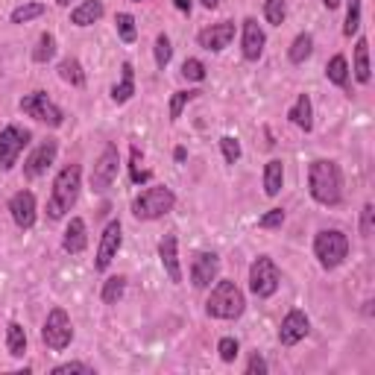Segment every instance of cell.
<instances>
[{
  "mask_svg": "<svg viewBox=\"0 0 375 375\" xmlns=\"http://www.w3.org/2000/svg\"><path fill=\"white\" fill-rule=\"evenodd\" d=\"M264 44H267V36L261 30V24L255 18H247L244 21V33H240V53H244L247 62H258L264 56Z\"/></svg>",
  "mask_w": 375,
  "mask_h": 375,
  "instance_id": "cell-16",
  "label": "cell"
},
{
  "mask_svg": "<svg viewBox=\"0 0 375 375\" xmlns=\"http://www.w3.org/2000/svg\"><path fill=\"white\" fill-rule=\"evenodd\" d=\"M103 12H106L103 0H83V4L71 12V24L73 26H91V24H97L103 18Z\"/></svg>",
  "mask_w": 375,
  "mask_h": 375,
  "instance_id": "cell-21",
  "label": "cell"
},
{
  "mask_svg": "<svg viewBox=\"0 0 375 375\" xmlns=\"http://www.w3.org/2000/svg\"><path fill=\"white\" fill-rule=\"evenodd\" d=\"M308 191L314 197V202L319 205H340L343 202V173L340 165L332 158H317L308 168Z\"/></svg>",
  "mask_w": 375,
  "mask_h": 375,
  "instance_id": "cell-1",
  "label": "cell"
},
{
  "mask_svg": "<svg viewBox=\"0 0 375 375\" xmlns=\"http://www.w3.org/2000/svg\"><path fill=\"white\" fill-rule=\"evenodd\" d=\"M44 4H21V6H15L12 9V24H30V21H36V18H41L44 15Z\"/></svg>",
  "mask_w": 375,
  "mask_h": 375,
  "instance_id": "cell-32",
  "label": "cell"
},
{
  "mask_svg": "<svg viewBox=\"0 0 375 375\" xmlns=\"http://www.w3.org/2000/svg\"><path fill=\"white\" fill-rule=\"evenodd\" d=\"M232 38H235V21L211 24V26H205V30L197 36L200 47L208 50V53H220V50H226V47L232 44Z\"/></svg>",
  "mask_w": 375,
  "mask_h": 375,
  "instance_id": "cell-14",
  "label": "cell"
},
{
  "mask_svg": "<svg viewBox=\"0 0 375 375\" xmlns=\"http://www.w3.org/2000/svg\"><path fill=\"white\" fill-rule=\"evenodd\" d=\"M115 26H118V36L123 44H132L138 38V26H135V18H132L129 12H118L115 15Z\"/></svg>",
  "mask_w": 375,
  "mask_h": 375,
  "instance_id": "cell-31",
  "label": "cell"
},
{
  "mask_svg": "<svg viewBox=\"0 0 375 375\" xmlns=\"http://www.w3.org/2000/svg\"><path fill=\"white\" fill-rule=\"evenodd\" d=\"M267 369H270V366H267V361H264L258 352H255V355L250 358V364H247V372H250V375H255V372H261V375H264Z\"/></svg>",
  "mask_w": 375,
  "mask_h": 375,
  "instance_id": "cell-44",
  "label": "cell"
},
{
  "mask_svg": "<svg viewBox=\"0 0 375 375\" xmlns=\"http://www.w3.org/2000/svg\"><path fill=\"white\" fill-rule=\"evenodd\" d=\"M123 293H126V279H123V276H112V279L103 282L100 297H103L106 305H118V302L123 299Z\"/></svg>",
  "mask_w": 375,
  "mask_h": 375,
  "instance_id": "cell-30",
  "label": "cell"
},
{
  "mask_svg": "<svg viewBox=\"0 0 375 375\" xmlns=\"http://www.w3.org/2000/svg\"><path fill=\"white\" fill-rule=\"evenodd\" d=\"M287 118H290L293 126H299L302 132H311V129H314V106H311V97H308V94H299L297 103L290 106Z\"/></svg>",
  "mask_w": 375,
  "mask_h": 375,
  "instance_id": "cell-20",
  "label": "cell"
},
{
  "mask_svg": "<svg viewBox=\"0 0 375 375\" xmlns=\"http://www.w3.org/2000/svg\"><path fill=\"white\" fill-rule=\"evenodd\" d=\"M220 273V258L214 252H197L191 261V284L194 287H211V282H217Z\"/></svg>",
  "mask_w": 375,
  "mask_h": 375,
  "instance_id": "cell-15",
  "label": "cell"
},
{
  "mask_svg": "<svg viewBox=\"0 0 375 375\" xmlns=\"http://www.w3.org/2000/svg\"><path fill=\"white\" fill-rule=\"evenodd\" d=\"M132 4H141V0H132Z\"/></svg>",
  "mask_w": 375,
  "mask_h": 375,
  "instance_id": "cell-50",
  "label": "cell"
},
{
  "mask_svg": "<svg viewBox=\"0 0 375 375\" xmlns=\"http://www.w3.org/2000/svg\"><path fill=\"white\" fill-rule=\"evenodd\" d=\"M153 53H155V65H158V71H165L168 65H170V59H173V47H170V38L162 33V36H155V47H153Z\"/></svg>",
  "mask_w": 375,
  "mask_h": 375,
  "instance_id": "cell-33",
  "label": "cell"
},
{
  "mask_svg": "<svg viewBox=\"0 0 375 375\" xmlns=\"http://www.w3.org/2000/svg\"><path fill=\"white\" fill-rule=\"evenodd\" d=\"M68 372H94L88 364H79V361H71V364H59V366H53V375H68Z\"/></svg>",
  "mask_w": 375,
  "mask_h": 375,
  "instance_id": "cell-43",
  "label": "cell"
},
{
  "mask_svg": "<svg viewBox=\"0 0 375 375\" xmlns=\"http://www.w3.org/2000/svg\"><path fill=\"white\" fill-rule=\"evenodd\" d=\"M9 214L18 229H33L36 226V194L33 191H18L9 200Z\"/></svg>",
  "mask_w": 375,
  "mask_h": 375,
  "instance_id": "cell-17",
  "label": "cell"
},
{
  "mask_svg": "<svg viewBox=\"0 0 375 375\" xmlns=\"http://www.w3.org/2000/svg\"><path fill=\"white\" fill-rule=\"evenodd\" d=\"M179 12H191V0H173Z\"/></svg>",
  "mask_w": 375,
  "mask_h": 375,
  "instance_id": "cell-45",
  "label": "cell"
},
{
  "mask_svg": "<svg viewBox=\"0 0 375 375\" xmlns=\"http://www.w3.org/2000/svg\"><path fill=\"white\" fill-rule=\"evenodd\" d=\"M217 352H220V358H223L226 364H232V361L237 358V352H240V343H237L235 337H223V340L217 343Z\"/></svg>",
  "mask_w": 375,
  "mask_h": 375,
  "instance_id": "cell-41",
  "label": "cell"
},
{
  "mask_svg": "<svg viewBox=\"0 0 375 375\" xmlns=\"http://www.w3.org/2000/svg\"><path fill=\"white\" fill-rule=\"evenodd\" d=\"M79 188H83V168L79 165H68L56 173L53 188H50V200H47V217L50 220H62L65 214L76 205Z\"/></svg>",
  "mask_w": 375,
  "mask_h": 375,
  "instance_id": "cell-2",
  "label": "cell"
},
{
  "mask_svg": "<svg viewBox=\"0 0 375 375\" xmlns=\"http://www.w3.org/2000/svg\"><path fill=\"white\" fill-rule=\"evenodd\" d=\"M21 112L26 115V118H33V120H38V123H47L50 129H59L62 123H65V112L59 109L56 103H53L44 91H33V94H26V97H21Z\"/></svg>",
  "mask_w": 375,
  "mask_h": 375,
  "instance_id": "cell-7",
  "label": "cell"
},
{
  "mask_svg": "<svg viewBox=\"0 0 375 375\" xmlns=\"http://www.w3.org/2000/svg\"><path fill=\"white\" fill-rule=\"evenodd\" d=\"M118 170H120V153H118L115 144H106L103 153H100V158L91 168V188H94L97 194H106L115 185Z\"/></svg>",
  "mask_w": 375,
  "mask_h": 375,
  "instance_id": "cell-10",
  "label": "cell"
},
{
  "mask_svg": "<svg viewBox=\"0 0 375 375\" xmlns=\"http://www.w3.org/2000/svg\"><path fill=\"white\" fill-rule=\"evenodd\" d=\"M355 76H358L361 86H366L369 79H372V68H369V41H366V38H358V44H355Z\"/></svg>",
  "mask_w": 375,
  "mask_h": 375,
  "instance_id": "cell-24",
  "label": "cell"
},
{
  "mask_svg": "<svg viewBox=\"0 0 375 375\" xmlns=\"http://www.w3.org/2000/svg\"><path fill=\"white\" fill-rule=\"evenodd\" d=\"M264 18L270 21L273 26H282L284 18H287V4H284V0H267V4H264Z\"/></svg>",
  "mask_w": 375,
  "mask_h": 375,
  "instance_id": "cell-36",
  "label": "cell"
},
{
  "mask_svg": "<svg viewBox=\"0 0 375 375\" xmlns=\"http://www.w3.org/2000/svg\"><path fill=\"white\" fill-rule=\"evenodd\" d=\"M173 155H176V162H185V155H188V153H185V150H182V147H179V150H176V153H173Z\"/></svg>",
  "mask_w": 375,
  "mask_h": 375,
  "instance_id": "cell-48",
  "label": "cell"
},
{
  "mask_svg": "<svg viewBox=\"0 0 375 375\" xmlns=\"http://www.w3.org/2000/svg\"><path fill=\"white\" fill-rule=\"evenodd\" d=\"M6 346H9L12 358H24V352H26V332H24L21 323H9L6 326Z\"/></svg>",
  "mask_w": 375,
  "mask_h": 375,
  "instance_id": "cell-29",
  "label": "cell"
},
{
  "mask_svg": "<svg viewBox=\"0 0 375 375\" xmlns=\"http://www.w3.org/2000/svg\"><path fill=\"white\" fill-rule=\"evenodd\" d=\"M247 311V297L235 282L223 279L211 287L208 299H205V314L214 319H237Z\"/></svg>",
  "mask_w": 375,
  "mask_h": 375,
  "instance_id": "cell-3",
  "label": "cell"
},
{
  "mask_svg": "<svg viewBox=\"0 0 375 375\" xmlns=\"http://www.w3.org/2000/svg\"><path fill=\"white\" fill-rule=\"evenodd\" d=\"M120 244H123L120 220H112L109 226L103 229L100 244H97V258H94V270H97V273H106V270H109L112 261H115L118 252H120Z\"/></svg>",
  "mask_w": 375,
  "mask_h": 375,
  "instance_id": "cell-11",
  "label": "cell"
},
{
  "mask_svg": "<svg viewBox=\"0 0 375 375\" xmlns=\"http://www.w3.org/2000/svg\"><path fill=\"white\" fill-rule=\"evenodd\" d=\"M86 247H88L86 220L83 217H71V223L65 229V237H62V250L71 252V255H79V252H86Z\"/></svg>",
  "mask_w": 375,
  "mask_h": 375,
  "instance_id": "cell-19",
  "label": "cell"
},
{
  "mask_svg": "<svg viewBox=\"0 0 375 375\" xmlns=\"http://www.w3.org/2000/svg\"><path fill=\"white\" fill-rule=\"evenodd\" d=\"M282 182H284V165L279 162V158H273V162L264 165V194L267 197H279Z\"/></svg>",
  "mask_w": 375,
  "mask_h": 375,
  "instance_id": "cell-23",
  "label": "cell"
},
{
  "mask_svg": "<svg viewBox=\"0 0 375 375\" xmlns=\"http://www.w3.org/2000/svg\"><path fill=\"white\" fill-rule=\"evenodd\" d=\"M33 141V132L24 129L18 123H9L4 132H0V168L12 170L18 165V155L26 150V144Z\"/></svg>",
  "mask_w": 375,
  "mask_h": 375,
  "instance_id": "cell-9",
  "label": "cell"
},
{
  "mask_svg": "<svg viewBox=\"0 0 375 375\" xmlns=\"http://www.w3.org/2000/svg\"><path fill=\"white\" fill-rule=\"evenodd\" d=\"M182 76L191 79V83H202V79H205V65L200 59H185L182 62Z\"/></svg>",
  "mask_w": 375,
  "mask_h": 375,
  "instance_id": "cell-37",
  "label": "cell"
},
{
  "mask_svg": "<svg viewBox=\"0 0 375 375\" xmlns=\"http://www.w3.org/2000/svg\"><path fill=\"white\" fill-rule=\"evenodd\" d=\"M282 284V270L276 267V261L270 255H258L250 267V290L258 299H270Z\"/></svg>",
  "mask_w": 375,
  "mask_h": 375,
  "instance_id": "cell-6",
  "label": "cell"
},
{
  "mask_svg": "<svg viewBox=\"0 0 375 375\" xmlns=\"http://www.w3.org/2000/svg\"><path fill=\"white\" fill-rule=\"evenodd\" d=\"M173 205H176V194L168 185H150L132 200V214H135V220H158L170 214Z\"/></svg>",
  "mask_w": 375,
  "mask_h": 375,
  "instance_id": "cell-4",
  "label": "cell"
},
{
  "mask_svg": "<svg viewBox=\"0 0 375 375\" xmlns=\"http://www.w3.org/2000/svg\"><path fill=\"white\" fill-rule=\"evenodd\" d=\"M372 220H375V208H372V202H366L364 211H361V235H364V237L372 235V226H375Z\"/></svg>",
  "mask_w": 375,
  "mask_h": 375,
  "instance_id": "cell-42",
  "label": "cell"
},
{
  "mask_svg": "<svg viewBox=\"0 0 375 375\" xmlns=\"http://www.w3.org/2000/svg\"><path fill=\"white\" fill-rule=\"evenodd\" d=\"M323 4H326V9H337V6L343 4V0H323Z\"/></svg>",
  "mask_w": 375,
  "mask_h": 375,
  "instance_id": "cell-46",
  "label": "cell"
},
{
  "mask_svg": "<svg viewBox=\"0 0 375 375\" xmlns=\"http://www.w3.org/2000/svg\"><path fill=\"white\" fill-rule=\"evenodd\" d=\"M361 30V0H349V9H346V24H343V36L352 38Z\"/></svg>",
  "mask_w": 375,
  "mask_h": 375,
  "instance_id": "cell-35",
  "label": "cell"
},
{
  "mask_svg": "<svg viewBox=\"0 0 375 375\" xmlns=\"http://www.w3.org/2000/svg\"><path fill=\"white\" fill-rule=\"evenodd\" d=\"M59 76L65 79L68 86H73V88H83L86 86V71H83V65H79V59H73V56H68V59L59 62Z\"/></svg>",
  "mask_w": 375,
  "mask_h": 375,
  "instance_id": "cell-26",
  "label": "cell"
},
{
  "mask_svg": "<svg viewBox=\"0 0 375 375\" xmlns=\"http://www.w3.org/2000/svg\"><path fill=\"white\" fill-rule=\"evenodd\" d=\"M56 153H59V141H53V138L41 141L30 155H26V162H24V176H26V179L44 176V173L53 168V162H56Z\"/></svg>",
  "mask_w": 375,
  "mask_h": 375,
  "instance_id": "cell-12",
  "label": "cell"
},
{
  "mask_svg": "<svg viewBox=\"0 0 375 375\" xmlns=\"http://www.w3.org/2000/svg\"><path fill=\"white\" fill-rule=\"evenodd\" d=\"M132 94H135V68H132V62H123L120 83H115V88H112V100L118 106H123V103L132 100Z\"/></svg>",
  "mask_w": 375,
  "mask_h": 375,
  "instance_id": "cell-22",
  "label": "cell"
},
{
  "mask_svg": "<svg viewBox=\"0 0 375 375\" xmlns=\"http://www.w3.org/2000/svg\"><path fill=\"white\" fill-rule=\"evenodd\" d=\"M311 53H314V36L311 33H299L297 38H293L290 50H287V59L293 65H302L305 59H311Z\"/></svg>",
  "mask_w": 375,
  "mask_h": 375,
  "instance_id": "cell-25",
  "label": "cell"
},
{
  "mask_svg": "<svg viewBox=\"0 0 375 375\" xmlns=\"http://www.w3.org/2000/svg\"><path fill=\"white\" fill-rule=\"evenodd\" d=\"M56 4H59V6H68V4H71V0H56Z\"/></svg>",
  "mask_w": 375,
  "mask_h": 375,
  "instance_id": "cell-49",
  "label": "cell"
},
{
  "mask_svg": "<svg viewBox=\"0 0 375 375\" xmlns=\"http://www.w3.org/2000/svg\"><path fill=\"white\" fill-rule=\"evenodd\" d=\"M220 150H223L226 165H235L237 158H240V141L232 138V135H223V138H220Z\"/></svg>",
  "mask_w": 375,
  "mask_h": 375,
  "instance_id": "cell-39",
  "label": "cell"
},
{
  "mask_svg": "<svg viewBox=\"0 0 375 375\" xmlns=\"http://www.w3.org/2000/svg\"><path fill=\"white\" fill-rule=\"evenodd\" d=\"M202 91H176L173 97H170V109H168V115H170V120L176 123L179 118H182V109H185V106L188 103H191V100H197Z\"/></svg>",
  "mask_w": 375,
  "mask_h": 375,
  "instance_id": "cell-34",
  "label": "cell"
},
{
  "mask_svg": "<svg viewBox=\"0 0 375 375\" xmlns=\"http://www.w3.org/2000/svg\"><path fill=\"white\" fill-rule=\"evenodd\" d=\"M41 340H44L47 349H53V352H62V349H68V346H71L73 326H71V317H68L65 308H53L47 314L44 329H41Z\"/></svg>",
  "mask_w": 375,
  "mask_h": 375,
  "instance_id": "cell-8",
  "label": "cell"
},
{
  "mask_svg": "<svg viewBox=\"0 0 375 375\" xmlns=\"http://www.w3.org/2000/svg\"><path fill=\"white\" fill-rule=\"evenodd\" d=\"M326 76H329V83L346 88L349 86V62H346L343 53H337V56H332V62L326 65Z\"/></svg>",
  "mask_w": 375,
  "mask_h": 375,
  "instance_id": "cell-27",
  "label": "cell"
},
{
  "mask_svg": "<svg viewBox=\"0 0 375 375\" xmlns=\"http://www.w3.org/2000/svg\"><path fill=\"white\" fill-rule=\"evenodd\" d=\"M141 150L138 147H132V165H129V170H132V182L135 185H141V182H150V170H144L141 168Z\"/></svg>",
  "mask_w": 375,
  "mask_h": 375,
  "instance_id": "cell-38",
  "label": "cell"
},
{
  "mask_svg": "<svg viewBox=\"0 0 375 375\" xmlns=\"http://www.w3.org/2000/svg\"><path fill=\"white\" fill-rule=\"evenodd\" d=\"M282 223H284V208H270L258 220V229H282Z\"/></svg>",
  "mask_w": 375,
  "mask_h": 375,
  "instance_id": "cell-40",
  "label": "cell"
},
{
  "mask_svg": "<svg viewBox=\"0 0 375 375\" xmlns=\"http://www.w3.org/2000/svg\"><path fill=\"white\" fill-rule=\"evenodd\" d=\"M200 4H202L205 9H217V0H200Z\"/></svg>",
  "mask_w": 375,
  "mask_h": 375,
  "instance_id": "cell-47",
  "label": "cell"
},
{
  "mask_svg": "<svg viewBox=\"0 0 375 375\" xmlns=\"http://www.w3.org/2000/svg\"><path fill=\"white\" fill-rule=\"evenodd\" d=\"M308 332H311L308 314L299 311V308H293V311H287V317L282 319V326H279V340H282V346H297L299 340L308 337Z\"/></svg>",
  "mask_w": 375,
  "mask_h": 375,
  "instance_id": "cell-13",
  "label": "cell"
},
{
  "mask_svg": "<svg viewBox=\"0 0 375 375\" xmlns=\"http://www.w3.org/2000/svg\"><path fill=\"white\" fill-rule=\"evenodd\" d=\"M53 56H56V36H53V33H41L38 44L33 47V62L36 65H47Z\"/></svg>",
  "mask_w": 375,
  "mask_h": 375,
  "instance_id": "cell-28",
  "label": "cell"
},
{
  "mask_svg": "<svg viewBox=\"0 0 375 375\" xmlns=\"http://www.w3.org/2000/svg\"><path fill=\"white\" fill-rule=\"evenodd\" d=\"M314 255L323 270H334L346 258H349V237L340 229H323L314 237Z\"/></svg>",
  "mask_w": 375,
  "mask_h": 375,
  "instance_id": "cell-5",
  "label": "cell"
},
{
  "mask_svg": "<svg viewBox=\"0 0 375 375\" xmlns=\"http://www.w3.org/2000/svg\"><path fill=\"white\" fill-rule=\"evenodd\" d=\"M158 258H162V267L173 284H182V264H179V237L176 232H168L158 244Z\"/></svg>",
  "mask_w": 375,
  "mask_h": 375,
  "instance_id": "cell-18",
  "label": "cell"
}]
</instances>
